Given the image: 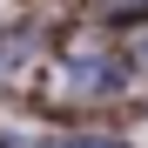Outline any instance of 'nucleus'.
<instances>
[{
	"mask_svg": "<svg viewBox=\"0 0 148 148\" xmlns=\"http://www.w3.org/2000/svg\"><path fill=\"white\" fill-rule=\"evenodd\" d=\"M67 148H121V141H67Z\"/></svg>",
	"mask_w": 148,
	"mask_h": 148,
	"instance_id": "obj_2",
	"label": "nucleus"
},
{
	"mask_svg": "<svg viewBox=\"0 0 148 148\" xmlns=\"http://www.w3.org/2000/svg\"><path fill=\"white\" fill-rule=\"evenodd\" d=\"M7 61H27V40H20V34H7V40H0V74H14Z\"/></svg>",
	"mask_w": 148,
	"mask_h": 148,
	"instance_id": "obj_1",
	"label": "nucleus"
}]
</instances>
